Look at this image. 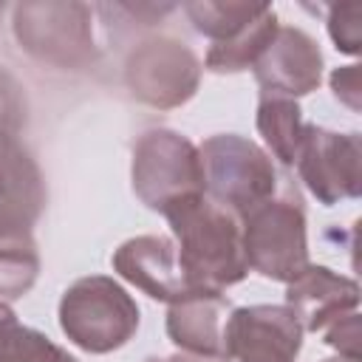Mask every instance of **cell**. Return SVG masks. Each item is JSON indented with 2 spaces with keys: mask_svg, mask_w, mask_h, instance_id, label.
<instances>
[{
  "mask_svg": "<svg viewBox=\"0 0 362 362\" xmlns=\"http://www.w3.org/2000/svg\"><path fill=\"white\" fill-rule=\"evenodd\" d=\"M277 28H280L277 14H274L272 6H266L238 37H232L226 42H212L209 51H206V57H204V65L209 71H215V74H238V71H246L266 51V45L277 34Z\"/></svg>",
  "mask_w": 362,
  "mask_h": 362,
  "instance_id": "cell-16",
  "label": "cell"
},
{
  "mask_svg": "<svg viewBox=\"0 0 362 362\" xmlns=\"http://www.w3.org/2000/svg\"><path fill=\"white\" fill-rule=\"evenodd\" d=\"M266 6L263 3H232V0H198L184 3V14L192 28L212 42H226L238 37Z\"/></svg>",
  "mask_w": 362,
  "mask_h": 362,
  "instance_id": "cell-17",
  "label": "cell"
},
{
  "mask_svg": "<svg viewBox=\"0 0 362 362\" xmlns=\"http://www.w3.org/2000/svg\"><path fill=\"white\" fill-rule=\"evenodd\" d=\"M164 362H204V359L201 356H189V354H175V356H170Z\"/></svg>",
  "mask_w": 362,
  "mask_h": 362,
  "instance_id": "cell-25",
  "label": "cell"
},
{
  "mask_svg": "<svg viewBox=\"0 0 362 362\" xmlns=\"http://www.w3.org/2000/svg\"><path fill=\"white\" fill-rule=\"evenodd\" d=\"M232 305L223 294L198 291L170 305L167 337L189 356L221 359L223 354V325Z\"/></svg>",
  "mask_w": 362,
  "mask_h": 362,
  "instance_id": "cell-14",
  "label": "cell"
},
{
  "mask_svg": "<svg viewBox=\"0 0 362 362\" xmlns=\"http://www.w3.org/2000/svg\"><path fill=\"white\" fill-rule=\"evenodd\" d=\"M90 6L85 3H20L14 6V37L34 59L57 68H85L96 59Z\"/></svg>",
  "mask_w": 362,
  "mask_h": 362,
  "instance_id": "cell-5",
  "label": "cell"
},
{
  "mask_svg": "<svg viewBox=\"0 0 362 362\" xmlns=\"http://www.w3.org/2000/svg\"><path fill=\"white\" fill-rule=\"evenodd\" d=\"M110 263L122 280H127L130 286H136L139 291H144L158 303L173 305L189 294H198L189 288L178 263V249L170 238L161 235L130 238L113 252Z\"/></svg>",
  "mask_w": 362,
  "mask_h": 362,
  "instance_id": "cell-11",
  "label": "cell"
},
{
  "mask_svg": "<svg viewBox=\"0 0 362 362\" xmlns=\"http://www.w3.org/2000/svg\"><path fill=\"white\" fill-rule=\"evenodd\" d=\"M328 82H331L334 96H337L342 105H348L354 113H359V110H362L359 65H342V68H334V71H331V76H328Z\"/></svg>",
  "mask_w": 362,
  "mask_h": 362,
  "instance_id": "cell-23",
  "label": "cell"
},
{
  "mask_svg": "<svg viewBox=\"0 0 362 362\" xmlns=\"http://www.w3.org/2000/svg\"><path fill=\"white\" fill-rule=\"evenodd\" d=\"M322 342L337 348L339 356H348V359H359V314L351 311V314H342L337 317L334 322H328L322 331H320Z\"/></svg>",
  "mask_w": 362,
  "mask_h": 362,
  "instance_id": "cell-22",
  "label": "cell"
},
{
  "mask_svg": "<svg viewBox=\"0 0 362 362\" xmlns=\"http://www.w3.org/2000/svg\"><path fill=\"white\" fill-rule=\"evenodd\" d=\"M303 334L286 303L232 308L223 325L221 362H297Z\"/></svg>",
  "mask_w": 362,
  "mask_h": 362,
  "instance_id": "cell-9",
  "label": "cell"
},
{
  "mask_svg": "<svg viewBox=\"0 0 362 362\" xmlns=\"http://www.w3.org/2000/svg\"><path fill=\"white\" fill-rule=\"evenodd\" d=\"M25 124V96L20 82L0 68V127L17 133Z\"/></svg>",
  "mask_w": 362,
  "mask_h": 362,
  "instance_id": "cell-21",
  "label": "cell"
},
{
  "mask_svg": "<svg viewBox=\"0 0 362 362\" xmlns=\"http://www.w3.org/2000/svg\"><path fill=\"white\" fill-rule=\"evenodd\" d=\"M0 362H76V356L51 342L42 331L11 320L0 331Z\"/></svg>",
  "mask_w": 362,
  "mask_h": 362,
  "instance_id": "cell-19",
  "label": "cell"
},
{
  "mask_svg": "<svg viewBox=\"0 0 362 362\" xmlns=\"http://www.w3.org/2000/svg\"><path fill=\"white\" fill-rule=\"evenodd\" d=\"M11 320H17V317H14V311L8 308V303H0V331H3Z\"/></svg>",
  "mask_w": 362,
  "mask_h": 362,
  "instance_id": "cell-24",
  "label": "cell"
},
{
  "mask_svg": "<svg viewBox=\"0 0 362 362\" xmlns=\"http://www.w3.org/2000/svg\"><path fill=\"white\" fill-rule=\"evenodd\" d=\"M45 209V181L20 144L17 133L0 127V235H31Z\"/></svg>",
  "mask_w": 362,
  "mask_h": 362,
  "instance_id": "cell-12",
  "label": "cell"
},
{
  "mask_svg": "<svg viewBox=\"0 0 362 362\" xmlns=\"http://www.w3.org/2000/svg\"><path fill=\"white\" fill-rule=\"evenodd\" d=\"M362 6L359 3H339L328 8V34L337 51L356 57L362 48Z\"/></svg>",
  "mask_w": 362,
  "mask_h": 362,
  "instance_id": "cell-20",
  "label": "cell"
},
{
  "mask_svg": "<svg viewBox=\"0 0 362 362\" xmlns=\"http://www.w3.org/2000/svg\"><path fill=\"white\" fill-rule=\"evenodd\" d=\"M322 51L311 34L297 25H280L252 71L266 96L297 99L317 90L322 79Z\"/></svg>",
  "mask_w": 362,
  "mask_h": 362,
  "instance_id": "cell-10",
  "label": "cell"
},
{
  "mask_svg": "<svg viewBox=\"0 0 362 362\" xmlns=\"http://www.w3.org/2000/svg\"><path fill=\"white\" fill-rule=\"evenodd\" d=\"M40 274V252L31 235H0V303L23 297Z\"/></svg>",
  "mask_w": 362,
  "mask_h": 362,
  "instance_id": "cell-18",
  "label": "cell"
},
{
  "mask_svg": "<svg viewBox=\"0 0 362 362\" xmlns=\"http://www.w3.org/2000/svg\"><path fill=\"white\" fill-rule=\"evenodd\" d=\"M124 85L150 107H181L201 85V59L175 37H150L127 54Z\"/></svg>",
  "mask_w": 362,
  "mask_h": 362,
  "instance_id": "cell-7",
  "label": "cell"
},
{
  "mask_svg": "<svg viewBox=\"0 0 362 362\" xmlns=\"http://www.w3.org/2000/svg\"><path fill=\"white\" fill-rule=\"evenodd\" d=\"M286 305L294 311L303 331L320 334L337 317L356 311L359 283L328 266L308 263L291 283H286Z\"/></svg>",
  "mask_w": 362,
  "mask_h": 362,
  "instance_id": "cell-13",
  "label": "cell"
},
{
  "mask_svg": "<svg viewBox=\"0 0 362 362\" xmlns=\"http://www.w3.org/2000/svg\"><path fill=\"white\" fill-rule=\"evenodd\" d=\"M243 252L252 272L266 280L291 283L308 266L305 215L291 198H269L240 215Z\"/></svg>",
  "mask_w": 362,
  "mask_h": 362,
  "instance_id": "cell-4",
  "label": "cell"
},
{
  "mask_svg": "<svg viewBox=\"0 0 362 362\" xmlns=\"http://www.w3.org/2000/svg\"><path fill=\"white\" fill-rule=\"evenodd\" d=\"M322 362H359V359H348V356H334V359H322Z\"/></svg>",
  "mask_w": 362,
  "mask_h": 362,
  "instance_id": "cell-26",
  "label": "cell"
},
{
  "mask_svg": "<svg viewBox=\"0 0 362 362\" xmlns=\"http://www.w3.org/2000/svg\"><path fill=\"white\" fill-rule=\"evenodd\" d=\"M175 240L178 263L192 291L223 294L249 274L240 218L206 192L178 198L161 209Z\"/></svg>",
  "mask_w": 362,
  "mask_h": 362,
  "instance_id": "cell-1",
  "label": "cell"
},
{
  "mask_svg": "<svg viewBox=\"0 0 362 362\" xmlns=\"http://www.w3.org/2000/svg\"><path fill=\"white\" fill-rule=\"evenodd\" d=\"M0 11H3V6H0Z\"/></svg>",
  "mask_w": 362,
  "mask_h": 362,
  "instance_id": "cell-27",
  "label": "cell"
},
{
  "mask_svg": "<svg viewBox=\"0 0 362 362\" xmlns=\"http://www.w3.org/2000/svg\"><path fill=\"white\" fill-rule=\"evenodd\" d=\"M133 192L147 206L161 212L167 204L204 192V167L198 147L167 127L147 130L133 147Z\"/></svg>",
  "mask_w": 362,
  "mask_h": 362,
  "instance_id": "cell-6",
  "label": "cell"
},
{
  "mask_svg": "<svg viewBox=\"0 0 362 362\" xmlns=\"http://www.w3.org/2000/svg\"><path fill=\"white\" fill-rule=\"evenodd\" d=\"M255 124H257V133L263 136L269 153L291 167L294 158H297V150H300V141H303V130H305V119H303V110L297 105V99H286V96H260V105H257V116H255Z\"/></svg>",
  "mask_w": 362,
  "mask_h": 362,
  "instance_id": "cell-15",
  "label": "cell"
},
{
  "mask_svg": "<svg viewBox=\"0 0 362 362\" xmlns=\"http://www.w3.org/2000/svg\"><path fill=\"white\" fill-rule=\"evenodd\" d=\"M294 167L308 192L325 206L339 204L345 198H359L362 139L359 133H337L305 122Z\"/></svg>",
  "mask_w": 362,
  "mask_h": 362,
  "instance_id": "cell-8",
  "label": "cell"
},
{
  "mask_svg": "<svg viewBox=\"0 0 362 362\" xmlns=\"http://www.w3.org/2000/svg\"><path fill=\"white\" fill-rule=\"evenodd\" d=\"M198 156L204 167V192L232 209L238 218L274 198L277 170L269 153L252 139L218 133L198 147Z\"/></svg>",
  "mask_w": 362,
  "mask_h": 362,
  "instance_id": "cell-3",
  "label": "cell"
},
{
  "mask_svg": "<svg viewBox=\"0 0 362 362\" xmlns=\"http://www.w3.org/2000/svg\"><path fill=\"white\" fill-rule=\"evenodd\" d=\"M141 314L122 283L90 274L71 283L59 300L62 334L88 354H110L133 339Z\"/></svg>",
  "mask_w": 362,
  "mask_h": 362,
  "instance_id": "cell-2",
  "label": "cell"
}]
</instances>
